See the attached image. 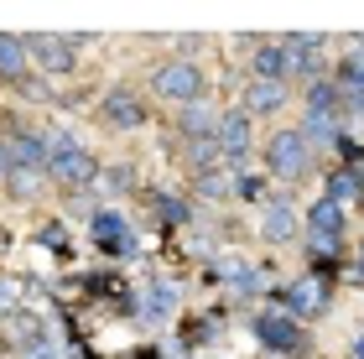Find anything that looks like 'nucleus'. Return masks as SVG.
<instances>
[{"instance_id": "nucleus-1", "label": "nucleus", "mask_w": 364, "mask_h": 359, "mask_svg": "<svg viewBox=\"0 0 364 359\" xmlns=\"http://www.w3.org/2000/svg\"><path fill=\"white\" fill-rule=\"evenodd\" d=\"M47 177H53L58 188H84V183H94V177H99V161H94L73 136L53 130V136H47Z\"/></svg>"}, {"instance_id": "nucleus-2", "label": "nucleus", "mask_w": 364, "mask_h": 359, "mask_svg": "<svg viewBox=\"0 0 364 359\" xmlns=\"http://www.w3.org/2000/svg\"><path fill=\"white\" fill-rule=\"evenodd\" d=\"M151 89H156V100H167V105H182V109H188V105L203 100V73H198L188 58H167V63H156Z\"/></svg>"}, {"instance_id": "nucleus-3", "label": "nucleus", "mask_w": 364, "mask_h": 359, "mask_svg": "<svg viewBox=\"0 0 364 359\" xmlns=\"http://www.w3.org/2000/svg\"><path fill=\"white\" fill-rule=\"evenodd\" d=\"M266 161L276 177H287V183H296L307 167H312V141L302 136V130H281V136L266 141Z\"/></svg>"}, {"instance_id": "nucleus-4", "label": "nucleus", "mask_w": 364, "mask_h": 359, "mask_svg": "<svg viewBox=\"0 0 364 359\" xmlns=\"http://www.w3.org/2000/svg\"><path fill=\"white\" fill-rule=\"evenodd\" d=\"M338 240H343V203L318 198V203L307 208V245H312V255L338 250Z\"/></svg>"}, {"instance_id": "nucleus-5", "label": "nucleus", "mask_w": 364, "mask_h": 359, "mask_svg": "<svg viewBox=\"0 0 364 359\" xmlns=\"http://www.w3.org/2000/svg\"><path fill=\"white\" fill-rule=\"evenodd\" d=\"M78 42L84 37H53V31H47V37H26V53L42 73H73L78 68V58H73Z\"/></svg>"}, {"instance_id": "nucleus-6", "label": "nucleus", "mask_w": 364, "mask_h": 359, "mask_svg": "<svg viewBox=\"0 0 364 359\" xmlns=\"http://www.w3.org/2000/svg\"><path fill=\"white\" fill-rule=\"evenodd\" d=\"M255 338L266 349H276V354H296L302 349V333H296V323L287 313H260L255 318Z\"/></svg>"}, {"instance_id": "nucleus-7", "label": "nucleus", "mask_w": 364, "mask_h": 359, "mask_svg": "<svg viewBox=\"0 0 364 359\" xmlns=\"http://www.w3.org/2000/svg\"><path fill=\"white\" fill-rule=\"evenodd\" d=\"M99 109H105V120H109L114 130H136V125H146V105L136 100V89H109Z\"/></svg>"}, {"instance_id": "nucleus-8", "label": "nucleus", "mask_w": 364, "mask_h": 359, "mask_svg": "<svg viewBox=\"0 0 364 359\" xmlns=\"http://www.w3.org/2000/svg\"><path fill=\"white\" fill-rule=\"evenodd\" d=\"M287 307H291V313H323V307H328V282H323V271L296 276V282L287 286Z\"/></svg>"}, {"instance_id": "nucleus-9", "label": "nucleus", "mask_w": 364, "mask_h": 359, "mask_svg": "<svg viewBox=\"0 0 364 359\" xmlns=\"http://www.w3.org/2000/svg\"><path fill=\"white\" fill-rule=\"evenodd\" d=\"M89 230H94V240L105 245L109 255H136V235H130V224L120 214H109V208H105V214H94Z\"/></svg>"}, {"instance_id": "nucleus-10", "label": "nucleus", "mask_w": 364, "mask_h": 359, "mask_svg": "<svg viewBox=\"0 0 364 359\" xmlns=\"http://www.w3.org/2000/svg\"><path fill=\"white\" fill-rule=\"evenodd\" d=\"M219 151H224V161H240L245 151H250V115L245 109H229V115L219 120Z\"/></svg>"}, {"instance_id": "nucleus-11", "label": "nucleus", "mask_w": 364, "mask_h": 359, "mask_svg": "<svg viewBox=\"0 0 364 359\" xmlns=\"http://www.w3.org/2000/svg\"><path fill=\"white\" fill-rule=\"evenodd\" d=\"M281 105H287V84H276V78H250V89H245V115H276Z\"/></svg>"}, {"instance_id": "nucleus-12", "label": "nucleus", "mask_w": 364, "mask_h": 359, "mask_svg": "<svg viewBox=\"0 0 364 359\" xmlns=\"http://www.w3.org/2000/svg\"><path fill=\"white\" fill-rule=\"evenodd\" d=\"M296 208L287 203V198H276V203H266V219H260V235H266L271 245H287V240H296Z\"/></svg>"}, {"instance_id": "nucleus-13", "label": "nucleus", "mask_w": 364, "mask_h": 359, "mask_svg": "<svg viewBox=\"0 0 364 359\" xmlns=\"http://www.w3.org/2000/svg\"><path fill=\"white\" fill-rule=\"evenodd\" d=\"M219 109H213L208 100H198V105H188V109H182V136H188V141H213V136H219Z\"/></svg>"}, {"instance_id": "nucleus-14", "label": "nucleus", "mask_w": 364, "mask_h": 359, "mask_svg": "<svg viewBox=\"0 0 364 359\" xmlns=\"http://www.w3.org/2000/svg\"><path fill=\"white\" fill-rule=\"evenodd\" d=\"M250 63H255V78H276V84H287V73H291V53H287V42H260Z\"/></svg>"}, {"instance_id": "nucleus-15", "label": "nucleus", "mask_w": 364, "mask_h": 359, "mask_svg": "<svg viewBox=\"0 0 364 359\" xmlns=\"http://www.w3.org/2000/svg\"><path fill=\"white\" fill-rule=\"evenodd\" d=\"M26 63H31L26 37H11V31H0V78H6V84H21V78H26Z\"/></svg>"}, {"instance_id": "nucleus-16", "label": "nucleus", "mask_w": 364, "mask_h": 359, "mask_svg": "<svg viewBox=\"0 0 364 359\" xmlns=\"http://www.w3.org/2000/svg\"><path fill=\"white\" fill-rule=\"evenodd\" d=\"M302 136L312 146H343V141H349L338 130V115H302Z\"/></svg>"}, {"instance_id": "nucleus-17", "label": "nucleus", "mask_w": 364, "mask_h": 359, "mask_svg": "<svg viewBox=\"0 0 364 359\" xmlns=\"http://www.w3.org/2000/svg\"><path fill=\"white\" fill-rule=\"evenodd\" d=\"M302 115H338V89H333V78H318V84H307Z\"/></svg>"}, {"instance_id": "nucleus-18", "label": "nucleus", "mask_w": 364, "mask_h": 359, "mask_svg": "<svg viewBox=\"0 0 364 359\" xmlns=\"http://www.w3.org/2000/svg\"><path fill=\"white\" fill-rule=\"evenodd\" d=\"M172 307H177V286H167V282H156L151 291H146V323H156V318H167L172 313Z\"/></svg>"}, {"instance_id": "nucleus-19", "label": "nucleus", "mask_w": 364, "mask_h": 359, "mask_svg": "<svg viewBox=\"0 0 364 359\" xmlns=\"http://www.w3.org/2000/svg\"><path fill=\"white\" fill-rule=\"evenodd\" d=\"M6 338H11V344H21V349H31V344H37V338H47V333H42L37 318L16 313V318H6Z\"/></svg>"}, {"instance_id": "nucleus-20", "label": "nucleus", "mask_w": 364, "mask_h": 359, "mask_svg": "<svg viewBox=\"0 0 364 359\" xmlns=\"http://www.w3.org/2000/svg\"><path fill=\"white\" fill-rule=\"evenodd\" d=\"M359 193H364V183H359V177H354L349 167H343V172H333V177H328V198H333V203H354V198H359Z\"/></svg>"}, {"instance_id": "nucleus-21", "label": "nucleus", "mask_w": 364, "mask_h": 359, "mask_svg": "<svg viewBox=\"0 0 364 359\" xmlns=\"http://www.w3.org/2000/svg\"><path fill=\"white\" fill-rule=\"evenodd\" d=\"M21 297H26V282H21V276H0V318H16V313H21Z\"/></svg>"}, {"instance_id": "nucleus-22", "label": "nucleus", "mask_w": 364, "mask_h": 359, "mask_svg": "<svg viewBox=\"0 0 364 359\" xmlns=\"http://www.w3.org/2000/svg\"><path fill=\"white\" fill-rule=\"evenodd\" d=\"M42 177L47 172H26V167H16L6 177V188H11V198H37V188H42Z\"/></svg>"}, {"instance_id": "nucleus-23", "label": "nucleus", "mask_w": 364, "mask_h": 359, "mask_svg": "<svg viewBox=\"0 0 364 359\" xmlns=\"http://www.w3.org/2000/svg\"><path fill=\"white\" fill-rule=\"evenodd\" d=\"M229 193H235V188H229L224 172H203V177H198V198H229Z\"/></svg>"}, {"instance_id": "nucleus-24", "label": "nucleus", "mask_w": 364, "mask_h": 359, "mask_svg": "<svg viewBox=\"0 0 364 359\" xmlns=\"http://www.w3.org/2000/svg\"><path fill=\"white\" fill-rule=\"evenodd\" d=\"M235 198H266V177L240 172V177H235Z\"/></svg>"}, {"instance_id": "nucleus-25", "label": "nucleus", "mask_w": 364, "mask_h": 359, "mask_svg": "<svg viewBox=\"0 0 364 359\" xmlns=\"http://www.w3.org/2000/svg\"><path fill=\"white\" fill-rule=\"evenodd\" d=\"M161 219H167V230L188 224V203H177V198H161Z\"/></svg>"}, {"instance_id": "nucleus-26", "label": "nucleus", "mask_w": 364, "mask_h": 359, "mask_svg": "<svg viewBox=\"0 0 364 359\" xmlns=\"http://www.w3.org/2000/svg\"><path fill=\"white\" fill-rule=\"evenodd\" d=\"M99 177H105L109 193H125V188H130V172H125V167H109V172H99Z\"/></svg>"}, {"instance_id": "nucleus-27", "label": "nucleus", "mask_w": 364, "mask_h": 359, "mask_svg": "<svg viewBox=\"0 0 364 359\" xmlns=\"http://www.w3.org/2000/svg\"><path fill=\"white\" fill-rule=\"evenodd\" d=\"M26 359H58V344H53V338H37V344L26 349Z\"/></svg>"}, {"instance_id": "nucleus-28", "label": "nucleus", "mask_w": 364, "mask_h": 359, "mask_svg": "<svg viewBox=\"0 0 364 359\" xmlns=\"http://www.w3.org/2000/svg\"><path fill=\"white\" fill-rule=\"evenodd\" d=\"M16 172V161H11V146H6V136H0V183Z\"/></svg>"}]
</instances>
